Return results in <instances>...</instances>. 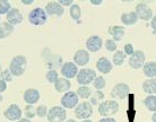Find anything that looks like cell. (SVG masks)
Instances as JSON below:
<instances>
[{"label":"cell","mask_w":156,"mask_h":122,"mask_svg":"<svg viewBox=\"0 0 156 122\" xmlns=\"http://www.w3.org/2000/svg\"><path fill=\"white\" fill-rule=\"evenodd\" d=\"M27 67V60L22 54L15 55L9 63V71L12 76L15 77H20L24 75V72Z\"/></svg>","instance_id":"1"},{"label":"cell","mask_w":156,"mask_h":122,"mask_svg":"<svg viewBox=\"0 0 156 122\" xmlns=\"http://www.w3.org/2000/svg\"><path fill=\"white\" fill-rule=\"evenodd\" d=\"M98 113L104 118H111L112 115L117 114L119 111V103L114 99H108L98 105Z\"/></svg>","instance_id":"2"},{"label":"cell","mask_w":156,"mask_h":122,"mask_svg":"<svg viewBox=\"0 0 156 122\" xmlns=\"http://www.w3.org/2000/svg\"><path fill=\"white\" fill-rule=\"evenodd\" d=\"M28 22L34 26H41L48 22V14L45 9L41 7L34 8L28 12Z\"/></svg>","instance_id":"3"},{"label":"cell","mask_w":156,"mask_h":122,"mask_svg":"<svg viewBox=\"0 0 156 122\" xmlns=\"http://www.w3.org/2000/svg\"><path fill=\"white\" fill-rule=\"evenodd\" d=\"M98 77L96 72L93 70V69H90V68H83L79 70L77 75V83L80 85V86H88L90 84L94 83L95 78Z\"/></svg>","instance_id":"4"},{"label":"cell","mask_w":156,"mask_h":122,"mask_svg":"<svg viewBox=\"0 0 156 122\" xmlns=\"http://www.w3.org/2000/svg\"><path fill=\"white\" fill-rule=\"evenodd\" d=\"M93 115V105L90 102L79 103L76 109H75V117L77 119H82V120H88Z\"/></svg>","instance_id":"5"},{"label":"cell","mask_w":156,"mask_h":122,"mask_svg":"<svg viewBox=\"0 0 156 122\" xmlns=\"http://www.w3.org/2000/svg\"><path fill=\"white\" fill-rule=\"evenodd\" d=\"M48 121L49 122H66L67 112L62 106H53L48 112Z\"/></svg>","instance_id":"6"},{"label":"cell","mask_w":156,"mask_h":122,"mask_svg":"<svg viewBox=\"0 0 156 122\" xmlns=\"http://www.w3.org/2000/svg\"><path fill=\"white\" fill-rule=\"evenodd\" d=\"M60 101H61V106L63 109H76V106L79 104V97L77 93L71 91L65 93Z\"/></svg>","instance_id":"7"},{"label":"cell","mask_w":156,"mask_h":122,"mask_svg":"<svg viewBox=\"0 0 156 122\" xmlns=\"http://www.w3.org/2000/svg\"><path fill=\"white\" fill-rule=\"evenodd\" d=\"M22 114H23V111L20 106L15 103L10 104L4 112V117L9 121H20L22 119Z\"/></svg>","instance_id":"8"},{"label":"cell","mask_w":156,"mask_h":122,"mask_svg":"<svg viewBox=\"0 0 156 122\" xmlns=\"http://www.w3.org/2000/svg\"><path fill=\"white\" fill-rule=\"evenodd\" d=\"M145 60H146V55H145L144 51L137 50V51L133 52V55L129 57V66L133 69H140L146 63Z\"/></svg>","instance_id":"9"},{"label":"cell","mask_w":156,"mask_h":122,"mask_svg":"<svg viewBox=\"0 0 156 122\" xmlns=\"http://www.w3.org/2000/svg\"><path fill=\"white\" fill-rule=\"evenodd\" d=\"M130 87L126 83H118L111 91V97L113 99H123L129 94Z\"/></svg>","instance_id":"10"},{"label":"cell","mask_w":156,"mask_h":122,"mask_svg":"<svg viewBox=\"0 0 156 122\" xmlns=\"http://www.w3.org/2000/svg\"><path fill=\"white\" fill-rule=\"evenodd\" d=\"M136 10L135 12L138 16V19L145 20V22H148V20H152L153 18V12L152 9L145 4V2H140L138 4L135 8Z\"/></svg>","instance_id":"11"},{"label":"cell","mask_w":156,"mask_h":122,"mask_svg":"<svg viewBox=\"0 0 156 122\" xmlns=\"http://www.w3.org/2000/svg\"><path fill=\"white\" fill-rule=\"evenodd\" d=\"M103 47V40L98 35H92L86 40V50L88 52H98Z\"/></svg>","instance_id":"12"},{"label":"cell","mask_w":156,"mask_h":122,"mask_svg":"<svg viewBox=\"0 0 156 122\" xmlns=\"http://www.w3.org/2000/svg\"><path fill=\"white\" fill-rule=\"evenodd\" d=\"M60 72H61L62 77H65L67 79H71L77 77L79 70H78V67L74 62H66L62 64Z\"/></svg>","instance_id":"13"},{"label":"cell","mask_w":156,"mask_h":122,"mask_svg":"<svg viewBox=\"0 0 156 122\" xmlns=\"http://www.w3.org/2000/svg\"><path fill=\"white\" fill-rule=\"evenodd\" d=\"M45 12L48 16H57V17H61L65 12V8L59 4L58 1H50L45 5Z\"/></svg>","instance_id":"14"},{"label":"cell","mask_w":156,"mask_h":122,"mask_svg":"<svg viewBox=\"0 0 156 122\" xmlns=\"http://www.w3.org/2000/svg\"><path fill=\"white\" fill-rule=\"evenodd\" d=\"M90 52L87 50H84V49H80V50H77L76 53L74 55V63L76 66H80V67H84L87 63L90 62Z\"/></svg>","instance_id":"15"},{"label":"cell","mask_w":156,"mask_h":122,"mask_svg":"<svg viewBox=\"0 0 156 122\" xmlns=\"http://www.w3.org/2000/svg\"><path fill=\"white\" fill-rule=\"evenodd\" d=\"M24 101L27 103L28 105H34L36 103L39 102L40 97H41V94L40 92L35 88H28L26 91L24 92L23 94Z\"/></svg>","instance_id":"16"},{"label":"cell","mask_w":156,"mask_h":122,"mask_svg":"<svg viewBox=\"0 0 156 122\" xmlns=\"http://www.w3.org/2000/svg\"><path fill=\"white\" fill-rule=\"evenodd\" d=\"M6 19H7V23L15 26V25H20L23 22L24 17L23 14L17 8H12V10L6 15Z\"/></svg>","instance_id":"17"},{"label":"cell","mask_w":156,"mask_h":122,"mask_svg":"<svg viewBox=\"0 0 156 122\" xmlns=\"http://www.w3.org/2000/svg\"><path fill=\"white\" fill-rule=\"evenodd\" d=\"M96 69L102 74H110L113 69V63L105 57H101L96 62Z\"/></svg>","instance_id":"18"},{"label":"cell","mask_w":156,"mask_h":122,"mask_svg":"<svg viewBox=\"0 0 156 122\" xmlns=\"http://www.w3.org/2000/svg\"><path fill=\"white\" fill-rule=\"evenodd\" d=\"M55 88L58 93H67L71 88V83L69 82V79L65 77H59V79L55 84Z\"/></svg>","instance_id":"19"},{"label":"cell","mask_w":156,"mask_h":122,"mask_svg":"<svg viewBox=\"0 0 156 122\" xmlns=\"http://www.w3.org/2000/svg\"><path fill=\"white\" fill-rule=\"evenodd\" d=\"M108 32H109L110 35L112 36V40L114 42H120L125 36V27H122V26H118V25L111 26V27H109Z\"/></svg>","instance_id":"20"},{"label":"cell","mask_w":156,"mask_h":122,"mask_svg":"<svg viewBox=\"0 0 156 122\" xmlns=\"http://www.w3.org/2000/svg\"><path fill=\"white\" fill-rule=\"evenodd\" d=\"M121 22L126 26H131L138 22V16L135 12H123L121 15Z\"/></svg>","instance_id":"21"},{"label":"cell","mask_w":156,"mask_h":122,"mask_svg":"<svg viewBox=\"0 0 156 122\" xmlns=\"http://www.w3.org/2000/svg\"><path fill=\"white\" fill-rule=\"evenodd\" d=\"M143 72L147 77V79L156 78V62L149 61V62L145 63L143 67Z\"/></svg>","instance_id":"22"},{"label":"cell","mask_w":156,"mask_h":122,"mask_svg":"<svg viewBox=\"0 0 156 122\" xmlns=\"http://www.w3.org/2000/svg\"><path fill=\"white\" fill-rule=\"evenodd\" d=\"M143 91L146 94L155 95L156 94V78L146 79L143 83Z\"/></svg>","instance_id":"23"},{"label":"cell","mask_w":156,"mask_h":122,"mask_svg":"<svg viewBox=\"0 0 156 122\" xmlns=\"http://www.w3.org/2000/svg\"><path fill=\"white\" fill-rule=\"evenodd\" d=\"M144 105L146 109L153 113L156 112V96L155 95H148L147 97L144 99Z\"/></svg>","instance_id":"24"},{"label":"cell","mask_w":156,"mask_h":122,"mask_svg":"<svg viewBox=\"0 0 156 122\" xmlns=\"http://www.w3.org/2000/svg\"><path fill=\"white\" fill-rule=\"evenodd\" d=\"M77 95L78 97H80L83 99H90V96H92V89H90L88 86H79L77 89Z\"/></svg>","instance_id":"25"},{"label":"cell","mask_w":156,"mask_h":122,"mask_svg":"<svg viewBox=\"0 0 156 122\" xmlns=\"http://www.w3.org/2000/svg\"><path fill=\"white\" fill-rule=\"evenodd\" d=\"M126 53L123 51H115V53L113 54V59H112V63L114 66H122L126 60Z\"/></svg>","instance_id":"26"},{"label":"cell","mask_w":156,"mask_h":122,"mask_svg":"<svg viewBox=\"0 0 156 122\" xmlns=\"http://www.w3.org/2000/svg\"><path fill=\"white\" fill-rule=\"evenodd\" d=\"M104 99V93L102 91H96L90 96V104L92 105H100Z\"/></svg>","instance_id":"27"},{"label":"cell","mask_w":156,"mask_h":122,"mask_svg":"<svg viewBox=\"0 0 156 122\" xmlns=\"http://www.w3.org/2000/svg\"><path fill=\"white\" fill-rule=\"evenodd\" d=\"M69 14H70L71 18L74 20H78L80 18V16H82V9L79 7V5L77 4H74L73 6L70 7L69 9Z\"/></svg>","instance_id":"28"},{"label":"cell","mask_w":156,"mask_h":122,"mask_svg":"<svg viewBox=\"0 0 156 122\" xmlns=\"http://www.w3.org/2000/svg\"><path fill=\"white\" fill-rule=\"evenodd\" d=\"M12 10V5L7 0H0V15H7Z\"/></svg>","instance_id":"29"},{"label":"cell","mask_w":156,"mask_h":122,"mask_svg":"<svg viewBox=\"0 0 156 122\" xmlns=\"http://www.w3.org/2000/svg\"><path fill=\"white\" fill-rule=\"evenodd\" d=\"M93 85L98 91H102V89L106 86V82H105V79L103 78L102 76H98V77L95 78V80H94Z\"/></svg>","instance_id":"30"},{"label":"cell","mask_w":156,"mask_h":122,"mask_svg":"<svg viewBox=\"0 0 156 122\" xmlns=\"http://www.w3.org/2000/svg\"><path fill=\"white\" fill-rule=\"evenodd\" d=\"M45 77H47L48 82L51 84H55V82L59 79V75L58 72H57V70H49L47 72Z\"/></svg>","instance_id":"31"},{"label":"cell","mask_w":156,"mask_h":122,"mask_svg":"<svg viewBox=\"0 0 156 122\" xmlns=\"http://www.w3.org/2000/svg\"><path fill=\"white\" fill-rule=\"evenodd\" d=\"M25 115H26V118L27 119H33L34 117L36 115V107H34L33 105H26L25 107Z\"/></svg>","instance_id":"32"},{"label":"cell","mask_w":156,"mask_h":122,"mask_svg":"<svg viewBox=\"0 0 156 122\" xmlns=\"http://www.w3.org/2000/svg\"><path fill=\"white\" fill-rule=\"evenodd\" d=\"M104 47L109 52L117 51V43L114 42L113 40H106L105 43H104Z\"/></svg>","instance_id":"33"},{"label":"cell","mask_w":156,"mask_h":122,"mask_svg":"<svg viewBox=\"0 0 156 122\" xmlns=\"http://www.w3.org/2000/svg\"><path fill=\"white\" fill-rule=\"evenodd\" d=\"M48 107L45 105H39L36 107V115L40 117V118H45L48 115Z\"/></svg>","instance_id":"34"},{"label":"cell","mask_w":156,"mask_h":122,"mask_svg":"<svg viewBox=\"0 0 156 122\" xmlns=\"http://www.w3.org/2000/svg\"><path fill=\"white\" fill-rule=\"evenodd\" d=\"M1 26H2V28H4L5 33H6V35H7V37L12 33H14V31H15V27L12 26V25H10L9 23H7V22H5V23L1 24Z\"/></svg>","instance_id":"35"},{"label":"cell","mask_w":156,"mask_h":122,"mask_svg":"<svg viewBox=\"0 0 156 122\" xmlns=\"http://www.w3.org/2000/svg\"><path fill=\"white\" fill-rule=\"evenodd\" d=\"M123 52L126 53V55H133L135 50H133V45L131 43H127L125 45V49H123Z\"/></svg>","instance_id":"36"},{"label":"cell","mask_w":156,"mask_h":122,"mask_svg":"<svg viewBox=\"0 0 156 122\" xmlns=\"http://www.w3.org/2000/svg\"><path fill=\"white\" fill-rule=\"evenodd\" d=\"M1 77H2V79H4V80H6V82H10V80L12 79V75L10 74L9 69H6V70L2 71Z\"/></svg>","instance_id":"37"},{"label":"cell","mask_w":156,"mask_h":122,"mask_svg":"<svg viewBox=\"0 0 156 122\" xmlns=\"http://www.w3.org/2000/svg\"><path fill=\"white\" fill-rule=\"evenodd\" d=\"M6 89H7V82L1 78L0 79V94L5 93Z\"/></svg>","instance_id":"38"},{"label":"cell","mask_w":156,"mask_h":122,"mask_svg":"<svg viewBox=\"0 0 156 122\" xmlns=\"http://www.w3.org/2000/svg\"><path fill=\"white\" fill-rule=\"evenodd\" d=\"M59 4L61 5V6H62V7H65V6H73V5H74V1H73V0H60V1H58Z\"/></svg>","instance_id":"39"},{"label":"cell","mask_w":156,"mask_h":122,"mask_svg":"<svg viewBox=\"0 0 156 122\" xmlns=\"http://www.w3.org/2000/svg\"><path fill=\"white\" fill-rule=\"evenodd\" d=\"M151 27L153 28V31L154 33H156V15L153 16L152 20H151Z\"/></svg>","instance_id":"40"},{"label":"cell","mask_w":156,"mask_h":122,"mask_svg":"<svg viewBox=\"0 0 156 122\" xmlns=\"http://www.w3.org/2000/svg\"><path fill=\"white\" fill-rule=\"evenodd\" d=\"M6 37H7V35H6L4 28H2L1 24H0V40H4V39H6Z\"/></svg>","instance_id":"41"},{"label":"cell","mask_w":156,"mask_h":122,"mask_svg":"<svg viewBox=\"0 0 156 122\" xmlns=\"http://www.w3.org/2000/svg\"><path fill=\"white\" fill-rule=\"evenodd\" d=\"M98 122H117L113 118H102Z\"/></svg>","instance_id":"42"},{"label":"cell","mask_w":156,"mask_h":122,"mask_svg":"<svg viewBox=\"0 0 156 122\" xmlns=\"http://www.w3.org/2000/svg\"><path fill=\"white\" fill-rule=\"evenodd\" d=\"M22 4H23V5H26V6H28V5L34 4V0H22Z\"/></svg>","instance_id":"43"},{"label":"cell","mask_w":156,"mask_h":122,"mask_svg":"<svg viewBox=\"0 0 156 122\" xmlns=\"http://www.w3.org/2000/svg\"><path fill=\"white\" fill-rule=\"evenodd\" d=\"M90 4L95 5V6H98V5L103 4V0H98V1H95V0H90Z\"/></svg>","instance_id":"44"},{"label":"cell","mask_w":156,"mask_h":122,"mask_svg":"<svg viewBox=\"0 0 156 122\" xmlns=\"http://www.w3.org/2000/svg\"><path fill=\"white\" fill-rule=\"evenodd\" d=\"M17 122H32L30 119H27V118H22L20 120V121H17Z\"/></svg>","instance_id":"45"},{"label":"cell","mask_w":156,"mask_h":122,"mask_svg":"<svg viewBox=\"0 0 156 122\" xmlns=\"http://www.w3.org/2000/svg\"><path fill=\"white\" fill-rule=\"evenodd\" d=\"M152 120H153V122H156V112H155V113H153Z\"/></svg>","instance_id":"46"},{"label":"cell","mask_w":156,"mask_h":122,"mask_svg":"<svg viewBox=\"0 0 156 122\" xmlns=\"http://www.w3.org/2000/svg\"><path fill=\"white\" fill-rule=\"evenodd\" d=\"M66 122H77V121H76L75 119H68V120H67Z\"/></svg>","instance_id":"47"},{"label":"cell","mask_w":156,"mask_h":122,"mask_svg":"<svg viewBox=\"0 0 156 122\" xmlns=\"http://www.w3.org/2000/svg\"><path fill=\"white\" fill-rule=\"evenodd\" d=\"M2 99H4V96L0 94V102H2Z\"/></svg>","instance_id":"48"},{"label":"cell","mask_w":156,"mask_h":122,"mask_svg":"<svg viewBox=\"0 0 156 122\" xmlns=\"http://www.w3.org/2000/svg\"><path fill=\"white\" fill-rule=\"evenodd\" d=\"M83 122H93V121H90V119H88V120H83Z\"/></svg>","instance_id":"49"}]
</instances>
